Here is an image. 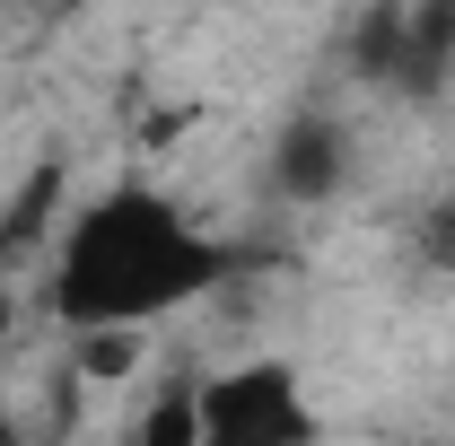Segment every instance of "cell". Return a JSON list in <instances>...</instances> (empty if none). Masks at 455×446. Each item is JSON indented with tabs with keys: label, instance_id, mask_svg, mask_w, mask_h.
<instances>
[{
	"label": "cell",
	"instance_id": "6da1fadb",
	"mask_svg": "<svg viewBox=\"0 0 455 446\" xmlns=\"http://www.w3.org/2000/svg\"><path fill=\"white\" fill-rule=\"evenodd\" d=\"M236 272V245L202 227L175 193L158 184H106L70 202L44 254V307L70 341L88 333H149L158 315L202 307Z\"/></svg>",
	"mask_w": 455,
	"mask_h": 446
},
{
	"label": "cell",
	"instance_id": "7a4b0ae2",
	"mask_svg": "<svg viewBox=\"0 0 455 446\" xmlns=\"http://www.w3.org/2000/svg\"><path fill=\"white\" fill-rule=\"evenodd\" d=\"M193 429L202 446H324V411L281 350H245L211 377H193Z\"/></svg>",
	"mask_w": 455,
	"mask_h": 446
},
{
	"label": "cell",
	"instance_id": "3957f363",
	"mask_svg": "<svg viewBox=\"0 0 455 446\" xmlns=\"http://www.w3.org/2000/svg\"><path fill=\"white\" fill-rule=\"evenodd\" d=\"M359 70L395 97H429L455 70V0H420V9H377L359 27Z\"/></svg>",
	"mask_w": 455,
	"mask_h": 446
},
{
	"label": "cell",
	"instance_id": "277c9868",
	"mask_svg": "<svg viewBox=\"0 0 455 446\" xmlns=\"http://www.w3.org/2000/svg\"><path fill=\"white\" fill-rule=\"evenodd\" d=\"M263 184L281 193L289 211H324L341 184H350V131L333 114H289L263 149Z\"/></svg>",
	"mask_w": 455,
	"mask_h": 446
},
{
	"label": "cell",
	"instance_id": "5b68a950",
	"mask_svg": "<svg viewBox=\"0 0 455 446\" xmlns=\"http://www.w3.org/2000/svg\"><path fill=\"white\" fill-rule=\"evenodd\" d=\"M123 446H202V429H193V386H167L132 429H123Z\"/></svg>",
	"mask_w": 455,
	"mask_h": 446
},
{
	"label": "cell",
	"instance_id": "8992f818",
	"mask_svg": "<svg viewBox=\"0 0 455 446\" xmlns=\"http://www.w3.org/2000/svg\"><path fill=\"white\" fill-rule=\"evenodd\" d=\"M79 368L88 377H132L140 368V333H88L79 341Z\"/></svg>",
	"mask_w": 455,
	"mask_h": 446
},
{
	"label": "cell",
	"instance_id": "52a82bcc",
	"mask_svg": "<svg viewBox=\"0 0 455 446\" xmlns=\"http://www.w3.org/2000/svg\"><path fill=\"white\" fill-rule=\"evenodd\" d=\"M420 254H429V263H447V272H455V202H438V211L420 219Z\"/></svg>",
	"mask_w": 455,
	"mask_h": 446
},
{
	"label": "cell",
	"instance_id": "ba28073f",
	"mask_svg": "<svg viewBox=\"0 0 455 446\" xmlns=\"http://www.w3.org/2000/svg\"><path fill=\"white\" fill-rule=\"evenodd\" d=\"M9 333H18V289H9V272H0V350H9Z\"/></svg>",
	"mask_w": 455,
	"mask_h": 446
},
{
	"label": "cell",
	"instance_id": "9c48e42d",
	"mask_svg": "<svg viewBox=\"0 0 455 446\" xmlns=\"http://www.w3.org/2000/svg\"><path fill=\"white\" fill-rule=\"evenodd\" d=\"M0 446H27V429H18V420H9V411H0Z\"/></svg>",
	"mask_w": 455,
	"mask_h": 446
}]
</instances>
